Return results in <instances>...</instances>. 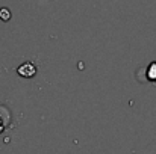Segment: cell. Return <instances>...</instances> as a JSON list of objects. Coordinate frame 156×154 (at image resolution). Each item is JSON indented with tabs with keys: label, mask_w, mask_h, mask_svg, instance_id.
<instances>
[{
	"label": "cell",
	"mask_w": 156,
	"mask_h": 154,
	"mask_svg": "<svg viewBox=\"0 0 156 154\" xmlns=\"http://www.w3.org/2000/svg\"><path fill=\"white\" fill-rule=\"evenodd\" d=\"M0 18H2V20H5V21H6V20H9V18H11V12H9L6 8L0 9Z\"/></svg>",
	"instance_id": "obj_4"
},
{
	"label": "cell",
	"mask_w": 156,
	"mask_h": 154,
	"mask_svg": "<svg viewBox=\"0 0 156 154\" xmlns=\"http://www.w3.org/2000/svg\"><path fill=\"white\" fill-rule=\"evenodd\" d=\"M8 124H9V112L3 106H0V133L6 128Z\"/></svg>",
	"instance_id": "obj_2"
},
{
	"label": "cell",
	"mask_w": 156,
	"mask_h": 154,
	"mask_svg": "<svg viewBox=\"0 0 156 154\" xmlns=\"http://www.w3.org/2000/svg\"><path fill=\"white\" fill-rule=\"evenodd\" d=\"M18 74L21 76V77H26V79H30V77H34L35 76V73H37V67L32 63V62H24L23 65H20L18 67Z\"/></svg>",
	"instance_id": "obj_1"
},
{
	"label": "cell",
	"mask_w": 156,
	"mask_h": 154,
	"mask_svg": "<svg viewBox=\"0 0 156 154\" xmlns=\"http://www.w3.org/2000/svg\"><path fill=\"white\" fill-rule=\"evenodd\" d=\"M147 79L149 80H156V62L150 63V67L147 68Z\"/></svg>",
	"instance_id": "obj_3"
}]
</instances>
